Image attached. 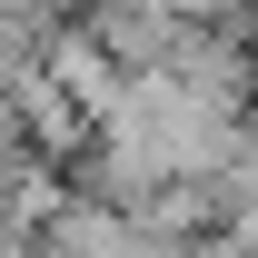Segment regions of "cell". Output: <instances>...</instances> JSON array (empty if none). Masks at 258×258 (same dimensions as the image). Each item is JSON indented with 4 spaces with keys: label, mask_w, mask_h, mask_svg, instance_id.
<instances>
[{
    "label": "cell",
    "mask_w": 258,
    "mask_h": 258,
    "mask_svg": "<svg viewBox=\"0 0 258 258\" xmlns=\"http://www.w3.org/2000/svg\"><path fill=\"white\" fill-rule=\"evenodd\" d=\"M0 139H10V109H0Z\"/></svg>",
    "instance_id": "4"
},
{
    "label": "cell",
    "mask_w": 258,
    "mask_h": 258,
    "mask_svg": "<svg viewBox=\"0 0 258 258\" xmlns=\"http://www.w3.org/2000/svg\"><path fill=\"white\" fill-rule=\"evenodd\" d=\"M50 80H60V99L90 109V119H109V109L129 99V60L99 30H60V40H50Z\"/></svg>",
    "instance_id": "1"
},
{
    "label": "cell",
    "mask_w": 258,
    "mask_h": 258,
    "mask_svg": "<svg viewBox=\"0 0 258 258\" xmlns=\"http://www.w3.org/2000/svg\"><path fill=\"white\" fill-rule=\"evenodd\" d=\"M219 159H228V189H258V129H228Z\"/></svg>",
    "instance_id": "2"
},
{
    "label": "cell",
    "mask_w": 258,
    "mask_h": 258,
    "mask_svg": "<svg viewBox=\"0 0 258 258\" xmlns=\"http://www.w3.org/2000/svg\"><path fill=\"white\" fill-rule=\"evenodd\" d=\"M169 10H179V20H189V30H228V20H238V10H248V0H169Z\"/></svg>",
    "instance_id": "3"
}]
</instances>
